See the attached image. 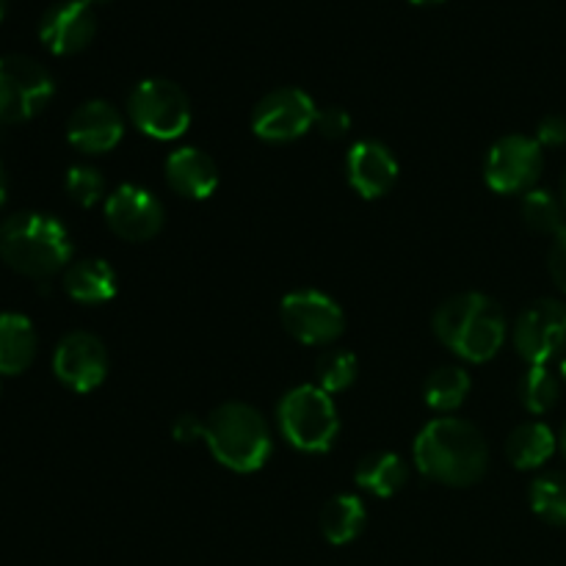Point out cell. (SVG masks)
I'll list each match as a JSON object with an SVG mask.
<instances>
[{
    "label": "cell",
    "mask_w": 566,
    "mask_h": 566,
    "mask_svg": "<svg viewBox=\"0 0 566 566\" xmlns=\"http://www.w3.org/2000/svg\"><path fill=\"white\" fill-rule=\"evenodd\" d=\"M520 213H523V221L534 232H542V235H553L564 230V202L556 197V193L545 191V188H531L528 193H523V202H520Z\"/></svg>",
    "instance_id": "603a6c76"
},
{
    "label": "cell",
    "mask_w": 566,
    "mask_h": 566,
    "mask_svg": "<svg viewBox=\"0 0 566 566\" xmlns=\"http://www.w3.org/2000/svg\"><path fill=\"white\" fill-rule=\"evenodd\" d=\"M531 509L539 520L566 528V473H545L531 484Z\"/></svg>",
    "instance_id": "484cf974"
},
{
    "label": "cell",
    "mask_w": 566,
    "mask_h": 566,
    "mask_svg": "<svg viewBox=\"0 0 566 566\" xmlns=\"http://www.w3.org/2000/svg\"><path fill=\"white\" fill-rule=\"evenodd\" d=\"M36 357V332L20 313H0V376H17Z\"/></svg>",
    "instance_id": "d6986e66"
},
{
    "label": "cell",
    "mask_w": 566,
    "mask_h": 566,
    "mask_svg": "<svg viewBox=\"0 0 566 566\" xmlns=\"http://www.w3.org/2000/svg\"><path fill=\"white\" fill-rule=\"evenodd\" d=\"M558 448H562V453H564V459H566V423H564V429H562V437H558Z\"/></svg>",
    "instance_id": "836d02e7"
},
{
    "label": "cell",
    "mask_w": 566,
    "mask_h": 566,
    "mask_svg": "<svg viewBox=\"0 0 566 566\" xmlns=\"http://www.w3.org/2000/svg\"><path fill=\"white\" fill-rule=\"evenodd\" d=\"M166 182L186 199H208L219 188V166L197 147L175 149L166 158Z\"/></svg>",
    "instance_id": "e0dca14e"
},
{
    "label": "cell",
    "mask_w": 566,
    "mask_h": 566,
    "mask_svg": "<svg viewBox=\"0 0 566 566\" xmlns=\"http://www.w3.org/2000/svg\"><path fill=\"white\" fill-rule=\"evenodd\" d=\"M280 315L287 335L304 346H329L346 329L340 304L313 287L287 293L280 304Z\"/></svg>",
    "instance_id": "ba28073f"
},
{
    "label": "cell",
    "mask_w": 566,
    "mask_h": 566,
    "mask_svg": "<svg viewBox=\"0 0 566 566\" xmlns=\"http://www.w3.org/2000/svg\"><path fill=\"white\" fill-rule=\"evenodd\" d=\"M547 269H551L553 282L566 293V227L553 238L551 254H547Z\"/></svg>",
    "instance_id": "4dcf8cb0"
},
{
    "label": "cell",
    "mask_w": 566,
    "mask_h": 566,
    "mask_svg": "<svg viewBox=\"0 0 566 566\" xmlns=\"http://www.w3.org/2000/svg\"><path fill=\"white\" fill-rule=\"evenodd\" d=\"M409 3H415V6H434V3H442V0H409Z\"/></svg>",
    "instance_id": "e575fe53"
},
{
    "label": "cell",
    "mask_w": 566,
    "mask_h": 566,
    "mask_svg": "<svg viewBox=\"0 0 566 566\" xmlns=\"http://www.w3.org/2000/svg\"><path fill=\"white\" fill-rule=\"evenodd\" d=\"M88 6H105V3H111V0H86Z\"/></svg>",
    "instance_id": "8d00e7d4"
},
{
    "label": "cell",
    "mask_w": 566,
    "mask_h": 566,
    "mask_svg": "<svg viewBox=\"0 0 566 566\" xmlns=\"http://www.w3.org/2000/svg\"><path fill=\"white\" fill-rule=\"evenodd\" d=\"M562 381L566 385V359L562 363Z\"/></svg>",
    "instance_id": "74e56055"
},
{
    "label": "cell",
    "mask_w": 566,
    "mask_h": 566,
    "mask_svg": "<svg viewBox=\"0 0 566 566\" xmlns=\"http://www.w3.org/2000/svg\"><path fill=\"white\" fill-rule=\"evenodd\" d=\"M97 33V14L86 0H61L44 11L39 39L53 55H75L92 44Z\"/></svg>",
    "instance_id": "5bb4252c"
},
{
    "label": "cell",
    "mask_w": 566,
    "mask_h": 566,
    "mask_svg": "<svg viewBox=\"0 0 566 566\" xmlns=\"http://www.w3.org/2000/svg\"><path fill=\"white\" fill-rule=\"evenodd\" d=\"M426 403L434 412H453L470 396V376L462 368H440L426 379Z\"/></svg>",
    "instance_id": "cb8c5ba5"
},
{
    "label": "cell",
    "mask_w": 566,
    "mask_h": 566,
    "mask_svg": "<svg viewBox=\"0 0 566 566\" xmlns=\"http://www.w3.org/2000/svg\"><path fill=\"white\" fill-rule=\"evenodd\" d=\"M64 291L81 304H105L116 296V271L99 258L77 260L66 265Z\"/></svg>",
    "instance_id": "ac0fdd59"
},
{
    "label": "cell",
    "mask_w": 566,
    "mask_h": 566,
    "mask_svg": "<svg viewBox=\"0 0 566 566\" xmlns=\"http://www.w3.org/2000/svg\"><path fill=\"white\" fill-rule=\"evenodd\" d=\"M55 83L28 55H0V125L28 122L48 108Z\"/></svg>",
    "instance_id": "52a82bcc"
},
{
    "label": "cell",
    "mask_w": 566,
    "mask_h": 566,
    "mask_svg": "<svg viewBox=\"0 0 566 566\" xmlns=\"http://www.w3.org/2000/svg\"><path fill=\"white\" fill-rule=\"evenodd\" d=\"M558 437L553 434L551 426L531 420V423L517 426L506 442L509 462L517 470H536L556 453Z\"/></svg>",
    "instance_id": "44dd1931"
},
{
    "label": "cell",
    "mask_w": 566,
    "mask_h": 566,
    "mask_svg": "<svg viewBox=\"0 0 566 566\" xmlns=\"http://www.w3.org/2000/svg\"><path fill=\"white\" fill-rule=\"evenodd\" d=\"M514 348L528 365H547L566 348V304L536 298L514 321Z\"/></svg>",
    "instance_id": "8fae6325"
},
{
    "label": "cell",
    "mask_w": 566,
    "mask_h": 566,
    "mask_svg": "<svg viewBox=\"0 0 566 566\" xmlns=\"http://www.w3.org/2000/svg\"><path fill=\"white\" fill-rule=\"evenodd\" d=\"M536 142L539 147H564L566 144V119L564 116H545L536 127Z\"/></svg>",
    "instance_id": "f546056e"
},
{
    "label": "cell",
    "mask_w": 566,
    "mask_h": 566,
    "mask_svg": "<svg viewBox=\"0 0 566 566\" xmlns=\"http://www.w3.org/2000/svg\"><path fill=\"white\" fill-rule=\"evenodd\" d=\"M53 374L64 387L75 392L97 390L108 374V352L92 332H70L55 346Z\"/></svg>",
    "instance_id": "4fadbf2b"
},
{
    "label": "cell",
    "mask_w": 566,
    "mask_h": 566,
    "mask_svg": "<svg viewBox=\"0 0 566 566\" xmlns=\"http://www.w3.org/2000/svg\"><path fill=\"white\" fill-rule=\"evenodd\" d=\"M318 105L307 92L296 86H282L265 94L252 111L254 136L271 144H285L302 138L310 127H315Z\"/></svg>",
    "instance_id": "30bf717a"
},
{
    "label": "cell",
    "mask_w": 566,
    "mask_h": 566,
    "mask_svg": "<svg viewBox=\"0 0 566 566\" xmlns=\"http://www.w3.org/2000/svg\"><path fill=\"white\" fill-rule=\"evenodd\" d=\"M545 169V153L539 142L528 136H503L492 144L486 155L484 177L492 191L497 193H528Z\"/></svg>",
    "instance_id": "9c48e42d"
},
{
    "label": "cell",
    "mask_w": 566,
    "mask_h": 566,
    "mask_svg": "<svg viewBox=\"0 0 566 566\" xmlns=\"http://www.w3.org/2000/svg\"><path fill=\"white\" fill-rule=\"evenodd\" d=\"M315 130L324 138H343L352 130V116L340 108V105H329V108H318L315 116Z\"/></svg>",
    "instance_id": "f1b7e54d"
},
{
    "label": "cell",
    "mask_w": 566,
    "mask_h": 566,
    "mask_svg": "<svg viewBox=\"0 0 566 566\" xmlns=\"http://www.w3.org/2000/svg\"><path fill=\"white\" fill-rule=\"evenodd\" d=\"M3 11H6V0H0V20H3Z\"/></svg>",
    "instance_id": "f35d334b"
},
{
    "label": "cell",
    "mask_w": 566,
    "mask_h": 566,
    "mask_svg": "<svg viewBox=\"0 0 566 566\" xmlns=\"http://www.w3.org/2000/svg\"><path fill=\"white\" fill-rule=\"evenodd\" d=\"M66 193L81 208H92L105 193L103 175L94 166H72L70 175H66Z\"/></svg>",
    "instance_id": "83f0119b"
},
{
    "label": "cell",
    "mask_w": 566,
    "mask_h": 566,
    "mask_svg": "<svg viewBox=\"0 0 566 566\" xmlns=\"http://www.w3.org/2000/svg\"><path fill=\"white\" fill-rule=\"evenodd\" d=\"M520 401L528 412L545 415L551 412L558 403V396H562V379L553 374L547 365H531L528 370L520 379Z\"/></svg>",
    "instance_id": "d4e9b609"
},
{
    "label": "cell",
    "mask_w": 566,
    "mask_h": 566,
    "mask_svg": "<svg viewBox=\"0 0 566 566\" xmlns=\"http://www.w3.org/2000/svg\"><path fill=\"white\" fill-rule=\"evenodd\" d=\"M166 210L155 193L142 186H119L105 199V224L122 241L142 243L160 232Z\"/></svg>",
    "instance_id": "7c38bea8"
},
{
    "label": "cell",
    "mask_w": 566,
    "mask_h": 566,
    "mask_svg": "<svg viewBox=\"0 0 566 566\" xmlns=\"http://www.w3.org/2000/svg\"><path fill=\"white\" fill-rule=\"evenodd\" d=\"M562 202H564V208H566V171H564V177H562Z\"/></svg>",
    "instance_id": "d590c367"
},
{
    "label": "cell",
    "mask_w": 566,
    "mask_h": 566,
    "mask_svg": "<svg viewBox=\"0 0 566 566\" xmlns=\"http://www.w3.org/2000/svg\"><path fill=\"white\" fill-rule=\"evenodd\" d=\"M122 133H125V119L105 99L83 103L81 108H75V114L70 116V125H66L70 144L86 155L111 153L122 142Z\"/></svg>",
    "instance_id": "9a60e30c"
},
{
    "label": "cell",
    "mask_w": 566,
    "mask_h": 566,
    "mask_svg": "<svg viewBox=\"0 0 566 566\" xmlns=\"http://www.w3.org/2000/svg\"><path fill=\"white\" fill-rule=\"evenodd\" d=\"M434 335L446 348L468 363H486L506 340V315L484 293H457L434 313Z\"/></svg>",
    "instance_id": "7a4b0ae2"
},
{
    "label": "cell",
    "mask_w": 566,
    "mask_h": 566,
    "mask_svg": "<svg viewBox=\"0 0 566 566\" xmlns=\"http://www.w3.org/2000/svg\"><path fill=\"white\" fill-rule=\"evenodd\" d=\"M0 258L17 274L50 280L70 265V232L55 216L33 210L14 213L0 224Z\"/></svg>",
    "instance_id": "3957f363"
},
{
    "label": "cell",
    "mask_w": 566,
    "mask_h": 566,
    "mask_svg": "<svg viewBox=\"0 0 566 566\" xmlns=\"http://www.w3.org/2000/svg\"><path fill=\"white\" fill-rule=\"evenodd\" d=\"M0 392H3V376H0Z\"/></svg>",
    "instance_id": "ab89813d"
},
{
    "label": "cell",
    "mask_w": 566,
    "mask_h": 566,
    "mask_svg": "<svg viewBox=\"0 0 566 566\" xmlns=\"http://www.w3.org/2000/svg\"><path fill=\"white\" fill-rule=\"evenodd\" d=\"M365 512L363 501L357 495H335L324 509H321V534L329 545H348L357 539L365 528Z\"/></svg>",
    "instance_id": "7402d4cb"
},
{
    "label": "cell",
    "mask_w": 566,
    "mask_h": 566,
    "mask_svg": "<svg viewBox=\"0 0 566 566\" xmlns=\"http://www.w3.org/2000/svg\"><path fill=\"white\" fill-rule=\"evenodd\" d=\"M130 122L144 133L158 142H171L180 138L191 125V99L177 86L175 81L166 77H147L133 88L130 99Z\"/></svg>",
    "instance_id": "8992f818"
},
{
    "label": "cell",
    "mask_w": 566,
    "mask_h": 566,
    "mask_svg": "<svg viewBox=\"0 0 566 566\" xmlns=\"http://www.w3.org/2000/svg\"><path fill=\"white\" fill-rule=\"evenodd\" d=\"M276 418L285 440L304 453H326L340 431L335 401L318 385H298L285 392Z\"/></svg>",
    "instance_id": "5b68a950"
},
{
    "label": "cell",
    "mask_w": 566,
    "mask_h": 566,
    "mask_svg": "<svg viewBox=\"0 0 566 566\" xmlns=\"http://www.w3.org/2000/svg\"><path fill=\"white\" fill-rule=\"evenodd\" d=\"M348 182L365 199H379L392 191L398 180V160L381 142L365 138L348 149L346 158Z\"/></svg>",
    "instance_id": "2e32d148"
},
{
    "label": "cell",
    "mask_w": 566,
    "mask_h": 566,
    "mask_svg": "<svg viewBox=\"0 0 566 566\" xmlns=\"http://www.w3.org/2000/svg\"><path fill=\"white\" fill-rule=\"evenodd\" d=\"M354 481L376 497H392L409 481V464L398 453L379 451L365 457L354 470Z\"/></svg>",
    "instance_id": "ffe728a7"
},
{
    "label": "cell",
    "mask_w": 566,
    "mask_h": 566,
    "mask_svg": "<svg viewBox=\"0 0 566 566\" xmlns=\"http://www.w3.org/2000/svg\"><path fill=\"white\" fill-rule=\"evenodd\" d=\"M202 440L216 462L232 473H254L271 457V431L263 415L241 401L221 403L205 420Z\"/></svg>",
    "instance_id": "277c9868"
},
{
    "label": "cell",
    "mask_w": 566,
    "mask_h": 566,
    "mask_svg": "<svg viewBox=\"0 0 566 566\" xmlns=\"http://www.w3.org/2000/svg\"><path fill=\"white\" fill-rule=\"evenodd\" d=\"M415 462L431 481L473 486L490 464L484 434L462 418H437L415 440Z\"/></svg>",
    "instance_id": "6da1fadb"
},
{
    "label": "cell",
    "mask_w": 566,
    "mask_h": 566,
    "mask_svg": "<svg viewBox=\"0 0 566 566\" xmlns=\"http://www.w3.org/2000/svg\"><path fill=\"white\" fill-rule=\"evenodd\" d=\"M315 379L324 392H343L357 379V357L352 352H326L315 365Z\"/></svg>",
    "instance_id": "4316f807"
},
{
    "label": "cell",
    "mask_w": 566,
    "mask_h": 566,
    "mask_svg": "<svg viewBox=\"0 0 566 566\" xmlns=\"http://www.w3.org/2000/svg\"><path fill=\"white\" fill-rule=\"evenodd\" d=\"M6 188H9V182H6V169H3V160H0V208H3L6 202Z\"/></svg>",
    "instance_id": "d6a6232c"
},
{
    "label": "cell",
    "mask_w": 566,
    "mask_h": 566,
    "mask_svg": "<svg viewBox=\"0 0 566 566\" xmlns=\"http://www.w3.org/2000/svg\"><path fill=\"white\" fill-rule=\"evenodd\" d=\"M202 431H205V423L202 420L191 418V415H182V418H177L175 426H171V437H175L177 442L202 440Z\"/></svg>",
    "instance_id": "1f68e13d"
}]
</instances>
